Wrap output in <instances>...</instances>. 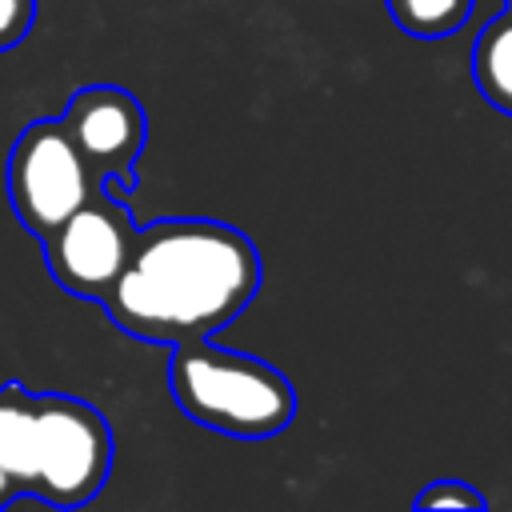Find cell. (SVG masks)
Listing matches in <instances>:
<instances>
[{
    "label": "cell",
    "mask_w": 512,
    "mask_h": 512,
    "mask_svg": "<svg viewBox=\"0 0 512 512\" xmlns=\"http://www.w3.org/2000/svg\"><path fill=\"white\" fill-rule=\"evenodd\" d=\"M256 292L260 252L240 228L208 216H164L136 232L100 308L132 340L172 348L224 332Z\"/></svg>",
    "instance_id": "1"
},
{
    "label": "cell",
    "mask_w": 512,
    "mask_h": 512,
    "mask_svg": "<svg viewBox=\"0 0 512 512\" xmlns=\"http://www.w3.org/2000/svg\"><path fill=\"white\" fill-rule=\"evenodd\" d=\"M168 392L192 424L236 440L280 436L296 416V388L280 368L212 336L172 344Z\"/></svg>",
    "instance_id": "2"
},
{
    "label": "cell",
    "mask_w": 512,
    "mask_h": 512,
    "mask_svg": "<svg viewBox=\"0 0 512 512\" xmlns=\"http://www.w3.org/2000/svg\"><path fill=\"white\" fill-rule=\"evenodd\" d=\"M112 472V428L96 404L64 392L36 396V488L52 508H80L100 496Z\"/></svg>",
    "instance_id": "3"
},
{
    "label": "cell",
    "mask_w": 512,
    "mask_h": 512,
    "mask_svg": "<svg viewBox=\"0 0 512 512\" xmlns=\"http://www.w3.org/2000/svg\"><path fill=\"white\" fill-rule=\"evenodd\" d=\"M100 184L104 180L84 164L60 116L32 120L8 152V204L24 232H32L36 240H44L60 220H68L92 192H100Z\"/></svg>",
    "instance_id": "4"
},
{
    "label": "cell",
    "mask_w": 512,
    "mask_h": 512,
    "mask_svg": "<svg viewBox=\"0 0 512 512\" xmlns=\"http://www.w3.org/2000/svg\"><path fill=\"white\" fill-rule=\"evenodd\" d=\"M136 232H140V224L132 220L124 192L104 180L100 192H92L68 220H60L40 240L44 268L68 296L100 304L112 292V284L120 280V272L132 256Z\"/></svg>",
    "instance_id": "5"
},
{
    "label": "cell",
    "mask_w": 512,
    "mask_h": 512,
    "mask_svg": "<svg viewBox=\"0 0 512 512\" xmlns=\"http://www.w3.org/2000/svg\"><path fill=\"white\" fill-rule=\"evenodd\" d=\"M60 124L100 180L116 184L124 196L136 188V164L148 140V116L128 88L120 84L76 88L68 108L60 112Z\"/></svg>",
    "instance_id": "6"
},
{
    "label": "cell",
    "mask_w": 512,
    "mask_h": 512,
    "mask_svg": "<svg viewBox=\"0 0 512 512\" xmlns=\"http://www.w3.org/2000/svg\"><path fill=\"white\" fill-rule=\"evenodd\" d=\"M0 464L8 468L16 496L36 488V396L20 384H0Z\"/></svg>",
    "instance_id": "7"
},
{
    "label": "cell",
    "mask_w": 512,
    "mask_h": 512,
    "mask_svg": "<svg viewBox=\"0 0 512 512\" xmlns=\"http://www.w3.org/2000/svg\"><path fill=\"white\" fill-rule=\"evenodd\" d=\"M472 80L496 112L512 116V4L480 28L472 44Z\"/></svg>",
    "instance_id": "8"
},
{
    "label": "cell",
    "mask_w": 512,
    "mask_h": 512,
    "mask_svg": "<svg viewBox=\"0 0 512 512\" xmlns=\"http://www.w3.org/2000/svg\"><path fill=\"white\" fill-rule=\"evenodd\" d=\"M384 8L392 24L416 40H448L472 16V0H384Z\"/></svg>",
    "instance_id": "9"
},
{
    "label": "cell",
    "mask_w": 512,
    "mask_h": 512,
    "mask_svg": "<svg viewBox=\"0 0 512 512\" xmlns=\"http://www.w3.org/2000/svg\"><path fill=\"white\" fill-rule=\"evenodd\" d=\"M412 504H416L420 512H428V508H468V512H484V508H488V496H484L480 488L464 484V480H432L424 492H416Z\"/></svg>",
    "instance_id": "10"
},
{
    "label": "cell",
    "mask_w": 512,
    "mask_h": 512,
    "mask_svg": "<svg viewBox=\"0 0 512 512\" xmlns=\"http://www.w3.org/2000/svg\"><path fill=\"white\" fill-rule=\"evenodd\" d=\"M36 20V0H0V52L16 48Z\"/></svg>",
    "instance_id": "11"
},
{
    "label": "cell",
    "mask_w": 512,
    "mask_h": 512,
    "mask_svg": "<svg viewBox=\"0 0 512 512\" xmlns=\"http://www.w3.org/2000/svg\"><path fill=\"white\" fill-rule=\"evenodd\" d=\"M12 500H16V484H12L8 468L0 464V508H4V504H12Z\"/></svg>",
    "instance_id": "12"
},
{
    "label": "cell",
    "mask_w": 512,
    "mask_h": 512,
    "mask_svg": "<svg viewBox=\"0 0 512 512\" xmlns=\"http://www.w3.org/2000/svg\"><path fill=\"white\" fill-rule=\"evenodd\" d=\"M508 4H512V0H508Z\"/></svg>",
    "instance_id": "13"
}]
</instances>
